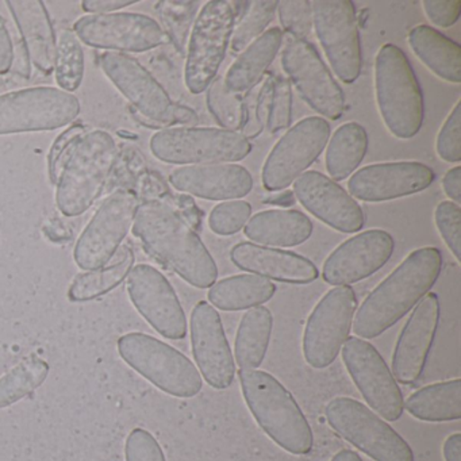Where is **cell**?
<instances>
[{
	"instance_id": "6da1fadb",
	"label": "cell",
	"mask_w": 461,
	"mask_h": 461,
	"mask_svg": "<svg viewBox=\"0 0 461 461\" xmlns=\"http://www.w3.org/2000/svg\"><path fill=\"white\" fill-rule=\"evenodd\" d=\"M131 228L145 249L188 285L210 288L217 282V264L201 237L166 202L140 204Z\"/></svg>"
},
{
	"instance_id": "7a4b0ae2",
	"label": "cell",
	"mask_w": 461,
	"mask_h": 461,
	"mask_svg": "<svg viewBox=\"0 0 461 461\" xmlns=\"http://www.w3.org/2000/svg\"><path fill=\"white\" fill-rule=\"evenodd\" d=\"M441 269L437 248L412 250L356 310L353 333L364 339L382 336L430 293Z\"/></svg>"
},
{
	"instance_id": "3957f363",
	"label": "cell",
	"mask_w": 461,
	"mask_h": 461,
	"mask_svg": "<svg viewBox=\"0 0 461 461\" xmlns=\"http://www.w3.org/2000/svg\"><path fill=\"white\" fill-rule=\"evenodd\" d=\"M242 396L256 422L280 447L293 455L312 449V430L293 393L271 374L240 369Z\"/></svg>"
},
{
	"instance_id": "277c9868",
	"label": "cell",
	"mask_w": 461,
	"mask_h": 461,
	"mask_svg": "<svg viewBox=\"0 0 461 461\" xmlns=\"http://www.w3.org/2000/svg\"><path fill=\"white\" fill-rule=\"evenodd\" d=\"M375 93L383 123L399 140H410L422 128V90L401 48L385 44L375 59Z\"/></svg>"
},
{
	"instance_id": "5b68a950",
	"label": "cell",
	"mask_w": 461,
	"mask_h": 461,
	"mask_svg": "<svg viewBox=\"0 0 461 461\" xmlns=\"http://www.w3.org/2000/svg\"><path fill=\"white\" fill-rule=\"evenodd\" d=\"M117 144L104 131L86 133L56 183V203L67 217L87 212L99 198L117 161Z\"/></svg>"
},
{
	"instance_id": "8992f818",
	"label": "cell",
	"mask_w": 461,
	"mask_h": 461,
	"mask_svg": "<svg viewBox=\"0 0 461 461\" xmlns=\"http://www.w3.org/2000/svg\"><path fill=\"white\" fill-rule=\"evenodd\" d=\"M121 357L164 393L193 398L203 387L193 361L171 345L144 333H129L118 339Z\"/></svg>"
},
{
	"instance_id": "52a82bcc",
	"label": "cell",
	"mask_w": 461,
	"mask_h": 461,
	"mask_svg": "<svg viewBox=\"0 0 461 461\" xmlns=\"http://www.w3.org/2000/svg\"><path fill=\"white\" fill-rule=\"evenodd\" d=\"M150 152L158 160L176 166L234 164L244 160L252 145L236 131L215 128H167L153 134Z\"/></svg>"
},
{
	"instance_id": "ba28073f",
	"label": "cell",
	"mask_w": 461,
	"mask_h": 461,
	"mask_svg": "<svg viewBox=\"0 0 461 461\" xmlns=\"http://www.w3.org/2000/svg\"><path fill=\"white\" fill-rule=\"evenodd\" d=\"M234 10L226 0H210L194 23L185 59V82L194 95L214 82L234 31Z\"/></svg>"
},
{
	"instance_id": "9c48e42d",
	"label": "cell",
	"mask_w": 461,
	"mask_h": 461,
	"mask_svg": "<svg viewBox=\"0 0 461 461\" xmlns=\"http://www.w3.org/2000/svg\"><path fill=\"white\" fill-rule=\"evenodd\" d=\"M329 425L375 461H414L410 445L361 402L339 396L325 409Z\"/></svg>"
},
{
	"instance_id": "30bf717a",
	"label": "cell",
	"mask_w": 461,
	"mask_h": 461,
	"mask_svg": "<svg viewBox=\"0 0 461 461\" xmlns=\"http://www.w3.org/2000/svg\"><path fill=\"white\" fill-rule=\"evenodd\" d=\"M80 114L74 94L56 87H31L0 95V136L64 128Z\"/></svg>"
},
{
	"instance_id": "8fae6325",
	"label": "cell",
	"mask_w": 461,
	"mask_h": 461,
	"mask_svg": "<svg viewBox=\"0 0 461 461\" xmlns=\"http://www.w3.org/2000/svg\"><path fill=\"white\" fill-rule=\"evenodd\" d=\"M357 298L349 285L331 288L318 302L303 333V356L315 369L330 366L349 339Z\"/></svg>"
},
{
	"instance_id": "7c38bea8",
	"label": "cell",
	"mask_w": 461,
	"mask_h": 461,
	"mask_svg": "<svg viewBox=\"0 0 461 461\" xmlns=\"http://www.w3.org/2000/svg\"><path fill=\"white\" fill-rule=\"evenodd\" d=\"M139 206V198L131 191L110 194L80 234L75 245V263L85 271L109 264L133 226Z\"/></svg>"
},
{
	"instance_id": "4fadbf2b",
	"label": "cell",
	"mask_w": 461,
	"mask_h": 461,
	"mask_svg": "<svg viewBox=\"0 0 461 461\" xmlns=\"http://www.w3.org/2000/svg\"><path fill=\"white\" fill-rule=\"evenodd\" d=\"M330 139V125L321 117H309L288 129L264 161L261 183L269 193L294 185L317 161Z\"/></svg>"
},
{
	"instance_id": "5bb4252c",
	"label": "cell",
	"mask_w": 461,
	"mask_h": 461,
	"mask_svg": "<svg viewBox=\"0 0 461 461\" xmlns=\"http://www.w3.org/2000/svg\"><path fill=\"white\" fill-rule=\"evenodd\" d=\"M312 29L331 69L345 85L358 79L363 66L355 5L350 0H314Z\"/></svg>"
},
{
	"instance_id": "9a60e30c",
	"label": "cell",
	"mask_w": 461,
	"mask_h": 461,
	"mask_svg": "<svg viewBox=\"0 0 461 461\" xmlns=\"http://www.w3.org/2000/svg\"><path fill=\"white\" fill-rule=\"evenodd\" d=\"M282 66L288 82L315 113L331 121L342 117L344 93L312 42L295 39L287 42L282 50Z\"/></svg>"
},
{
	"instance_id": "2e32d148",
	"label": "cell",
	"mask_w": 461,
	"mask_h": 461,
	"mask_svg": "<svg viewBox=\"0 0 461 461\" xmlns=\"http://www.w3.org/2000/svg\"><path fill=\"white\" fill-rule=\"evenodd\" d=\"M79 41L117 53H142L161 47L168 34L153 18L139 13L87 14L74 23Z\"/></svg>"
},
{
	"instance_id": "e0dca14e",
	"label": "cell",
	"mask_w": 461,
	"mask_h": 461,
	"mask_svg": "<svg viewBox=\"0 0 461 461\" xmlns=\"http://www.w3.org/2000/svg\"><path fill=\"white\" fill-rule=\"evenodd\" d=\"M342 360L372 411L390 422L398 420L403 414V395L379 350L366 339L352 337L342 347Z\"/></svg>"
},
{
	"instance_id": "ac0fdd59",
	"label": "cell",
	"mask_w": 461,
	"mask_h": 461,
	"mask_svg": "<svg viewBox=\"0 0 461 461\" xmlns=\"http://www.w3.org/2000/svg\"><path fill=\"white\" fill-rule=\"evenodd\" d=\"M128 293L137 312L161 336H187V318L174 287L155 267L140 264L128 275Z\"/></svg>"
},
{
	"instance_id": "d6986e66",
	"label": "cell",
	"mask_w": 461,
	"mask_h": 461,
	"mask_svg": "<svg viewBox=\"0 0 461 461\" xmlns=\"http://www.w3.org/2000/svg\"><path fill=\"white\" fill-rule=\"evenodd\" d=\"M101 67L110 82L126 99L152 122L174 126L177 104L172 102L163 86L136 59L125 53L106 52Z\"/></svg>"
},
{
	"instance_id": "ffe728a7",
	"label": "cell",
	"mask_w": 461,
	"mask_h": 461,
	"mask_svg": "<svg viewBox=\"0 0 461 461\" xmlns=\"http://www.w3.org/2000/svg\"><path fill=\"white\" fill-rule=\"evenodd\" d=\"M393 237L382 229L356 234L339 245L326 258L322 279L336 287L355 285L382 269L393 256Z\"/></svg>"
},
{
	"instance_id": "44dd1931",
	"label": "cell",
	"mask_w": 461,
	"mask_h": 461,
	"mask_svg": "<svg viewBox=\"0 0 461 461\" xmlns=\"http://www.w3.org/2000/svg\"><path fill=\"white\" fill-rule=\"evenodd\" d=\"M191 345L199 374L210 387L225 390L236 376V363L217 310L202 301L191 314Z\"/></svg>"
},
{
	"instance_id": "7402d4cb",
	"label": "cell",
	"mask_w": 461,
	"mask_h": 461,
	"mask_svg": "<svg viewBox=\"0 0 461 461\" xmlns=\"http://www.w3.org/2000/svg\"><path fill=\"white\" fill-rule=\"evenodd\" d=\"M434 179L433 169L417 161L371 164L350 176L348 190L353 199L379 203L422 193Z\"/></svg>"
},
{
	"instance_id": "603a6c76",
	"label": "cell",
	"mask_w": 461,
	"mask_h": 461,
	"mask_svg": "<svg viewBox=\"0 0 461 461\" xmlns=\"http://www.w3.org/2000/svg\"><path fill=\"white\" fill-rule=\"evenodd\" d=\"M299 203L321 222L341 233H357L366 217L360 204L339 183L317 171H307L294 182Z\"/></svg>"
},
{
	"instance_id": "cb8c5ba5",
	"label": "cell",
	"mask_w": 461,
	"mask_h": 461,
	"mask_svg": "<svg viewBox=\"0 0 461 461\" xmlns=\"http://www.w3.org/2000/svg\"><path fill=\"white\" fill-rule=\"evenodd\" d=\"M439 314L438 296L434 293H429L412 310L393 349L391 372L396 382L412 384L420 379L436 339Z\"/></svg>"
},
{
	"instance_id": "d4e9b609",
	"label": "cell",
	"mask_w": 461,
	"mask_h": 461,
	"mask_svg": "<svg viewBox=\"0 0 461 461\" xmlns=\"http://www.w3.org/2000/svg\"><path fill=\"white\" fill-rule=\"evenodd\" d=\"M172 187L206 201H240L253 188V177L237 164H207L174 169L169 175Z\"/></svg>"
},
{
	"instance_id": "484cf974",
	"label": "cell",
	"mask_w": 461,
	"mask_h": 461,
	"mask_svg": "<svg viewBox=\"0 0 461 461\" xmlns=\"http://www.w3.org/2000/svg\"><path fill=\"white\" fill-rule=\"evenodd\" d=\"M230 260L241 271L291 285H309L320 276L317 267L309 258L253 242L234 245L230 250Z\"/></svg>"
},
{
	"instance_id": "4316f807",
	"label": "cell",
	"mask_w": 461,
	"mask_h": 461,
	"mask_svg": "<svg viewBox=\"0 0 461 461\" xmlns=\"http://www.w3.org/2000/svg\"><path fill=\"white\" fill-rule=\"evenodd\" d=\"M10 14L17 23L29 60L44 74L55 68V29L47 7L40 0H9Z\"/></svg>"
},
{
	"instance_id": "83f0119b",
	"label": "cell",
	"mask_w": 461,
	"mask_h": 461,
	"mask_svg": "<svg viewBox=\"0 0 461 461\" xmlns=\"http://www.w3.org/2000/svg\"><path fill=\"white\" fill-rule=\"evenodd\" d=\"M244 233L253 244L261 247L293 248L312 237V222L298 210H264L249 218Z\"/></svg>"
},
{
	"instance_id": "f1b7e54d",
	"label": "cell",
	"mask_w": 461,
	"mask_h": 461,
	"mask_svg": "<svg viewBox=\"0 0 461 461\" xmlns=\"http://www.w3.org/2000/svg\"><path fill=\"white\" fill-rule=\"evenodd\" d=\"M282 45V29L272 28L242 50L223 77L229 93L240 96L250 93L274 63Z\"/></svg>"
},
{
	"instance_id": "f546056e",
	"label": "cell",
	"mask_w": 461,
	"mask_h": 461,
	"mask_svg": "<svg viewBox=\"0 0 461 461\" xmlns=\"http://www.w3.org/2000/svg\"><path fill=\"white\" fill-rule=\"evenodd\" d=\"M415 58L437 77L452 85L461 82V48L437 29L417 25L407 34Z\"/></svg>"
},
{
	"instance_id": "4dcf8cb0",
	"label": "cell",
	"mask_w": 461,
	"mask_h": 461,
	"mask_svg": "<svg viewBox=\"0 0 461 461\" xmlns=\"http://www.w3.org/2000/svg\"><path fill=\"white\" fill-rule=\"evenodd\" d=\"M276 285L258 275H236L215 282L207 298L210 304L223 312H240L261 306L274 298Z\"/></svg>"
},
{
	"instance_id": "1f68e13d",
	"label": "cell",
	"mask_w": 461,
	"mask_h": 461,
	"mask_svg": "<svg viewBox=\"0 0 461 461\" xmlns=\"http://www.w3.org/2000/svg\"><path fill=\"white\" fill-rule=\"evenodd\" d=\"M411 417L425 422H449L461 418V379L434 383L404 402Z\"/></svg>"
},
{
	"instance_id": "d6a6232c",
	"label": "cell",
	"mask_w": 461,
	"mask_h": 461,
	"mask_svg": "<svg viewBox=\"0 0 461 461\" xmlns=\"http://www.w3.org/2000/svg\"><path fill=\"white\" fill-rule=\"evenodd\" d=\"M368 149V134L357 122L339 126L328 141L325 164L334 182L348 179L363 163Z\"/></svg>"
},
{
	"instance_id": "836d02e7",
	"label": "cell",
	"mask_w": 461,
	"mask_h": 461,
	"mask_svg": "<svg viewBox=\"0 0 461 461\" xmlns=\"http://www.w3.org/2000/svg\"><path fill=\"white\" fill-rule=\"evenodd\" d=\"M274 317L267 307L248 310L237 330L234 357L241 369H258L266 358L271 341Z\"/></svg>"
},
{
	"instance_id": "e575fe53",
	"label": "cell",
	"mask_w": 461,
	"mask_h": 461,
	"mask_svg": "<svg viewBox=\"0 0 461 461\" xmlns=\"http://www.w3.org/2000/svg\"><path fill=\"white\" fill-rule=\"evenodd\" d=\"M117 253L112 264L77 275L69 287L68 298L72 302L93 301L118 287L133 269L134 253L129 247Z\"/></svg>"
},
{
	"instance_id": "d590c367",
	"label": "cell",
	"mask_w": 461,
	"mask_h": 461,
	"mask_svg": "<svg viewBox=\"0 0 461 461\" xmlns=\"http://www.w3.org/2000/svg\"><path fill=\"white\" fill-rule=\"evenodd\" d=\"M50 374L47 361L26 358L0 377V409L17 403L40 387Z\"/></svg>"
},
{
	"instance_id": "8d00e7d4",
	"label": "cell",
	"mask_w": 461,
	"mask_h": 461,
	"mask_svg": "<svg viewBox=\"0 0 461 461\" xmlns=\"http://www.w3.org/2000/svg\"><path fill=\"white\" fill-rule=\"evenodd\" d=\"M56 82L66 93H75L85 77V52L74 31L63 29L59 34L55 58Z\"/></svg>"
},
{
	"instance_id": "74e56055",
	"label": "cell",
	"mask_w": 461,
	"mask_h": 461,
	"mask_svg": "<svg viewBox=\"0 0 461 461\" xmlns=\"http://www.w3.org/2000/svg\"><path fill=\"white\" fill-rule=\"evenodd\" d=\"M234 26L230 39L231 52L240 55L253 41L263 36L277 12L276 0L252 2Z\"/></svg>"
},
{
	"instance_id": "f35d334b",
	"label": "cell",
	"mask_w": 461,
	"mask_h": 461,
	"mask_svg": "<svg viewBox=\"0 0 461 461\" xmlns=\"http://www.w3.org/2000/svg\"><path fill=\"white\" fill-rule=\"evenodd\" d=\"M206 104L210 114L223 131H241L245 120L244 101L241 96L229 93L223 77H215L207 88Z\"/></svg>"
},
{
	"instance_id": "ab89813d",
	"label": "cell",
	"mask_w": 461,
	"mask_h": 461,
	"mask_svg": "<svg viewBox=\"0 0 461 461\" xmlns=\"http://www.w3.org/2000/svg\"><path fill=\"white\" fill-rule=\"evenodd\" d=\"M250 214L252 206L248 202H222L210 212L209 228L218 236H233L245 228Z\"/></svg>"
},
{
	"instance_id": "60d3db41",
	"label": "cell",
	"mask_w": 461,
	"mask_h": 461,
	"mask_svg": "<svg viewBox=\"0 0 461 461\" xmlns=\"http://www.w3.org/2000/svg\"><path fill=\"white\" fill-rule=\"evenodd\" d=\"M282 28L295 40H307L312 31V2L282 0L277 2Z\"/></svg>"
},
{
	"instance_id": "b9f144b4",
	"label": "cell",
	"mask_w": 461,
	"mask_h": 461,
	"mask_svg": "<svg viewBox=\"0 0 461 461\" xmlns=\"http://www.w3.org/2000/svg\"><path fill=\"white\" fill-rule=\"evenodd\" d=\"M272 90H274V77H267L258 95L250 101V104H245L244 102L245 120L241 134L245 139H255L260 136L261 131L268 125Z\"/></svg>"
},
{
	"instance_id": "7bdbcfd3",
	"label": "cell",
	"mask_w": 461,
	"mask_h": 461,
	"mask_svg": "<svg viewBox=\"0 0 461 461\" xmlns=\"http://www.w3.org/2000/svg\"><path fill=\"white\" fill-rule=\"evenodd\" d=\"M434 222L456 260L461 261V209L458 204L444 201L436 207Z\"/></svg>"
},
{
	"instance_id": "ee69618b",
	"label": "cell",
	"mask_w": 461,
	"mask_h": 461,
	"mask_svg": "<svg viewBox=\"0 0 461 461\" xmlns=\"http://www.w3.org/2000/svg\"><path fill=\"white\" fill-rule=\"evenodd\" d=\"M461 102L453 107L445 120L436 140L437 156L445 163L457 164L461 161Z\"/></svg>"
},
{
	"instance_id": "f6af8a7d",
	"label": "cell",
	"mask_w": 461,
	"mask_h": 461,
	"mask_svg": "<svg viewBox=\"0 0 461 461\" xmlns=\"http://www.w3.org/2000/svg\"><path fill=\"white\" fill-rule=\"evenodd\" d=\"M293 118V90L291 83L285 77L274 79L272 90L271 110H269L268 129L269 133L277 134L288 129Z\"/></svg>"
},
{
	"instance_id": "bcb514c9",
	"label": "cell",
	"mask_w": 461,
	"mask_h": 461,
	"mask_svg": "<svg viewBox=\"0 0 461 461\" xmlns=\"http://www.w3.org/2000/svg\"><path fill=\"white\" fill-rule=\"evenodd\" d=\"M86 134V128L83 125L69 126L60 136L53 142L50 148V156H48V169H50V182L56 185L61 171L67 161L74 153L75 148L79 144L80 140Z\"/></svg>"
},
{
	"instance_id": "7dc6e473",
	"label": "cell",
	"mask_w": 461,
	"mask_h": 461,
	"mask_svg": "<svg viewBox=\"0 0 461 461\" xmlns=\"http://www.w3.org/2000/svg\"><path fill=\"white\" fill-rule=\"evenodd\" d=\"M126 461H167L158 439L144 429H134L126 439Z\"/></svg>"
},
{
	"instance_id": "c3c4849f",
	"label": "cell",
	"mask_w": 461,
	"mask_h": 461,
	"mask_svg": "<svg viewBox=\"0 0 461 461\" xmlns=\"http://www.w3.org/2000/svg\"><path fill=\"white\" fill-rule=\"evenodd\" d=\"M423 12L437 28H450L461 14L460 0H425Z\"/></svg>"
},
{
	"instance_id": "681fc988",
	"label": "cell",
	"mask_w": 461,
	"mask_h": 461,
	"mask_svg": "<svg viewBox=\"0 0 461 461\" xmlns=\"http://www.w3.org/2000/svg\"><path fill=\"white\" fill-rule=\"evenodd\" d=\"M15 52L12 36L0 17V75L7 74L14 63Z\"/></svg>"
},
{
	"instance_id": "f907efd6",
	"label": "cell",
	"mask_w": 461,
	"mask_h": 461,
	"mask_svg": "<svg viewBox=\"0 0 461 461\" xmlns=\"http://www.w3.org/2000/svg\"><path fill=\"white\" fill-rule=\"evenodd\" d=\"M136 4L137 0H85L82 6L88 14H112Z\"/></svg>"
},
{
	"instance_id": "816d5d0a",
	"label": "cell",
	"mask_w": 461,
	"mask_h": 461,
	"mask_svg": "<svg viewBox=\"0 0 461 461\" xmlns=\"http://www.w3.org/2000/svg\"><path fill=\"white\" fill-rule=\"evenodd\" d=\"M442 190L453 203L461 202V167L449 169L442 177Z\"/></svg>"
},
{
	"instance_id": "f5cc1de1",
	"label": "cell",
	"mask_w": 461,
	"mask_h": 461,
	"mask_svg": "<svg viewBox=\"0 0 461 461\" xmlns=\"http://www.w3.org/2000/svg\"><path fill=\"white\" fill-rule=\"evenodd\" d=\"M445 461H461V434H450L444 442Z\"/></svg>"
},
{
	"instance_id": "db71d44e",
	"label": "cell",
	"mask_w": 461,
	"mask_h": 461,
	"mask_svg": "<svg viewBox=\"0 0 461 461\" xmlns=\"http://www.w3.org/2000/svg\"><path fill=\"white\" fill-rule=\"evenodd\" d=\"M331 461H363V458L360 457L358 453L353 452V450L342 449L334 455Z\"/></svg>"
}]
</instances>
